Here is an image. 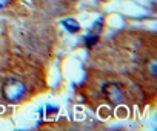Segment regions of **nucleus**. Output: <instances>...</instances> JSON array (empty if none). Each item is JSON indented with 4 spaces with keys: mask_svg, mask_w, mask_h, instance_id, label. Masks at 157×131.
<instances>
[{
    "mask_svg": "<svg viewBox=\"0 0 157 131\" xmlns=\"http://www.w3.org/2000/svg\"><path fill=\"white\" fill-rule=\"evenodd\" d=\"M3 96L6 100L10 102H19L25 97L26 94V88L25 85L20 82V80H16V79H8L3 85Z\"/></svg>",
    "mask_w": 157,
    "mask_h": 131,
    "instance_id": "1",
    "label": "nucleus"
},
{
    "mask_svg": "<svg viewBox=\"0 0 157 131\" xmlns=\"http://www.w3.org/2000/svg\"><path fill=\"white\" fill-rule=\"evenodd\" d=\"M10 5V0H0V10H3Z\"/></svg>",
    "mask_w": 157,
    "mask_h": 131,
    "instance_id": "3",
    "label": "nucleus"
},
{
    "mask_svg": "<svg viewBox=\"0 0 157 131\" xmlns=\"http://www.w3.org/2000/svg\"><path fill=\"white\" fill-rule=\"evenodd\" d=\"M8 59V42L3 34V31L0 29V68H3V65L6 63Z\"/></svg>",
    "mask_w": 157,
    "mask_h": 131,
    "instance_id": "2",
    "label": "nucleus"
}]
</instances>
